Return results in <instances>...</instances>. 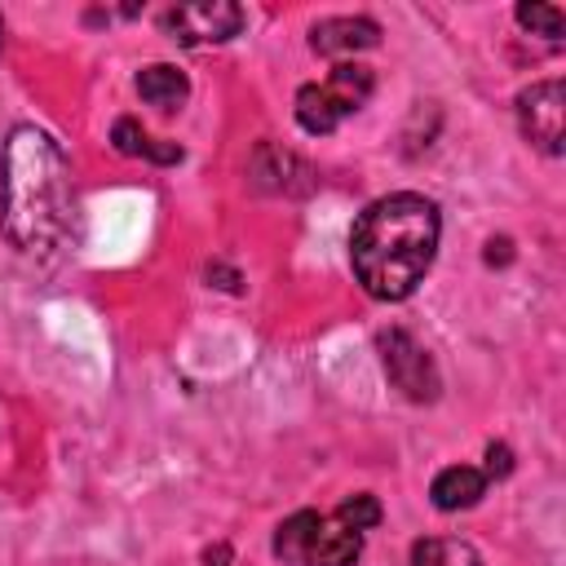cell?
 Returning a JSON list of instances; mask_svg holds the SVG:
<instances>
[{"mask_svg": "<svg viewBox=\"0 0 566 566\" xmlns=\"http://www.w3.org/2000/svg\"><path fill=\"white\" fill-rule=\"evenodd\" d=\"M75 195L71 164L62 146L35 128L18 124L0 155V230L18 252H53L71 239Z\"/></svg>", "mask_w": 566, "mask_h": 566, "instance_id": "cell-1", "label": "cell"}, {"mask_svg": "<svg viewBox=\"0 0 566 566\" xmlns=\"http://www.w3.org/2000/svg\"><path fill=\"white\" fill-rule=\"evenodd\" d=\"M438 234V208L416 190H398L367 203L349 234L354 279L376 301H407L433 265Z\"/></svg>", "mask_w": 566, "mask_h": 566, "instance_id": "cell-2", "label": "cell"}, {"mask_svg": "<svg viewBox=\"0 0 566 566\" xmlns=\"http://www.w3.org/2000/svg\"><path fill=\"white\" fill-rule=\"evenodd\" d=\"M371 71L358 62H340L332 66V75L323 84H305L296 93V124L305 133H332L345 115H354L367 97H371Z\"/></svg>", "mask_w": 566, "mask_h": 566, "instance_id": "cell-3", "label": "cell"}, {"mask_svg": "<svg viewBox=\"0 0 566 566\" xmlns=\"http://www.w3.org/2000/svg\"><path fill=\"white\" fill-rule=\"evenodd\" d=\"M517 124L522 137L531 146H539L544 155H562L566 142V88L562 80H539L531 88L517 93Z\"/></svg>", "mask_w": 566, "mask_h": 566, "instance_id": "cell-4", "label": "cell"}, {"mask_svg": "<svg viewBox=\"0 0 566 566\" xmlns=\"http://www.w3.org/2000/svg\"><path fill=\"white\" fill-rule=\"evenodd\" d=\"M164 31L177 44H221L243 31V9L230 0H199V4H177L164 13Z\"/></svg>", "mask_w": 566, "mask_h": 566, "instance_id": "cell-5", "label": "cell"}, {"mask_svg": "<svg viewBox=\"0 0 566 566\" xmlns=\"http://www.w3.org/2000/svg\"><path fill=\"white\" fill-rule=\"evenodd\" d=\"M380 363L394 389H402L411 402H433L438 398V371L433 358L407 336V332H380Z\"/></svg>", "mask_w": 566, "mask_h": 566, "instance_id": "cell-6", "label": "cell"}, {"mask_svg": "<svg viewBox=\"0 0 566 566\" xmlns=\"http://www.w3.org/2000/svg\"><path fill=\"white\" fill-rule=\"evenodd\" d=\"M363 553V531H349L345 522H327L318 517L305 548H301V566H354Z\"/></svg>", "mask_w": 566, "mask_h": 566, "instance_id": "cell-7", "label": "cell"}, {"mask_svg": "<svg viewBox=\"0 0 566 566\" xmlns=\"http://www.w3.org/2000/svg\"><path fill=\"white\" fill-rule=\"evenodd\" d=\"M380 40V27L371 18H323L314 31H310V44L314 53L323 57H340V53H363Z\"/></svg>", "mask_w": 566, "mask_h": 566, "instance_id": "cell-8", "label": "cell"}, {"mask_svg": "<svg viewBox=\"0 0 566 566\" xmlns=\"http://www.w3.org/2000/svg\"><path fill=\"white\" fill-rule=\"evenodd\" d=\"M482 491H486V473H482V469H473V464H451V469H442V473L433 478L429 500H433L442 513H460V509H473V504L482 500Z\"/></svg>", "mask_w": 566, "mask_h": 566, "instance_id": "cell-9", "label": "cell"}, {"mask_svg": "<svg viewBox=\"0 0 566 566\" xmlns=\"http://www.w3.org/2000/svg\"><path fill=\"white\" fill-rule=\"evenodd\" d=\"M137 93L142 102L159 106V111H177L186 97H190V80L186 71H177L172 62H150L142 75H137Z\"/></svg>", "mask_w": 566, "mask_h": 566, "instance_id": "cell-10", "label": "cell"}, {"mask_svg": "<svg viewBox=\"0 0 566 566\" xmlns=\"http://www.w3.org/2000/svg\"><path fill=\"white\" fill-rule=\"evenodd\" d=\"M111 142H115V150H119V155H146V159H155V164H177V159H181V146L150 137L137 119H115Z\"/></svg>", "mask_w": 566, "mask_h": 566, "instance_id": "cell-11", "label": "cell"}, {"mask_svg": "<svg viewBox=\"0 0 566 566\" xmlns=\"http://www.w3.org/2000/svg\"><path fill=\"white\" fill-rule=\"evenodd\" d=\"M416 566H478V553L460 539H420Z\"/></svg>", "mask_w": 566, "mask_h": 566, "instance_id": "cell-12", "label": "cell"}, {"mask_svg": "<svg viewBox=\"0 0 566 566\" xmlns=\"http://www.w3.org/2000/svg\"><path fill=\"white\" fill-rule=\"evenodd\" d=\"M314 522H318V513H310V509L292 513V517L279 526V535H274V553H279L283 562H301V548H305V539H310Z\"/></svg>", "mask_w": 566, "mask_h": 566, "instance_id": "cell-13", "label": "cell"}, {"mask_svg": "<svg viewBox=\"0 0 566 566\" xmlns=\"http://www.w3.org/2000/svg\"><path fill=\"white\" fill-rule=\"evenodd\" d=\"M517 22H522L531 35H544V40H557L562 27H566L562 9H553V4H517Z\"/></svg>", "mask_w": 566, "mask_h": 566, "instance_id": "cell-14", "label": "cell"}, {"mask_svg": "<svg viewBox=\"0 0 566 566\" xmlns=\"http://www.w3.org/2000/svg\"><path fill=\"white\" fill-rule=\"evenodd\" d=\"M336 522H345L349 531H371V526L380 522L376 495H354V500H345V504L336 509Z\"/></svg>", "mask_w": 566, "mask_h": 566, "instance_id": "cell-15", "label": "cell"}, {"mask_svg": "<svg viewBox=\"0 0 566 566\" xmlns=\"http://www.w3.org/2000/svg\"><path fill=\"white\" fill-rule=\"evenodd\" d=\"M509 469H513L509 447H486V478H504Z\"/></svg>", "mask_w": 566, "mask_h": 566, "instance_id": "cell-16", "label": "cell"}, {"mask_svg": "<svg viewBox=\"0 0 566 566\" xmlns=\"http://www.w3.org/2000/svg\"><path fill=\"white\" fill-rule=\"evenodd\" d=\"M226 557H230V548H226V544H221L217 553H212V548L203 553V562H208V566H226Z\"/></svg>", "mask_w": 566, "mask_h": 566, "instance_id": "cell-17", "label": "cell"}, {"mask_svg": "<svg viewBox=\"0 0 566 566\" xmlns=\"http://www.w3.org/2000/svg\"><path fill=\"white\" fill-rule=\"evenodd\" d=\"M0 40H4V18H0Z\"/></svg>", "mask_w": 566, "mask_h": 566, "instance_id": "cell-18", "label": "cell"}]
</instances>
